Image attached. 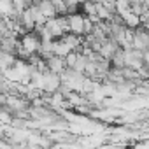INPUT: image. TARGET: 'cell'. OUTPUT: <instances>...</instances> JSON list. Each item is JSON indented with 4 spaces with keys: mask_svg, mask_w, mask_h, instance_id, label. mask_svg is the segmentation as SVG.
<instances>
[{
    "mask_svg": "<svg viewBox=\"0 0 149 149\" xmlns=\"http://www.w3.org/2000/svg\"><path fill=\"white\" fill-rule=\"evenodd\" d=\"M130 2H142V4H146V6H147V0H130Z\"/></svg>",
    "mask_w": 149,
    "mask_h": 149,
    "instance_id": "12",
    "label": "cell"
},
{
    "mask_svg": "<svg viewBox=\"0 0 149 149\" xmlns=\"http://www.w3.org/2000/svg\"><path fill=\"white\" fill-rule=\"evenodd\" d=\"M14 60H16V56H14L13 53H7V51H2V49H0V68H2V70L13 67V65H14Z\"/></svg>",
    "mask_w": 149,
    "mask_h": 149,
    "instance_id": "6",
    "label": "cell"
},
{
    "mask_svg": "<svg viewBox=\"0 0 149 149\" xmlns=\"http://www.w3.org/2000/svg\"><path fill=\"white\" fill-rule=\"evenodd\" d=\"M11 119H13V114L7 111V109H0V125H11Z\"/></svg>",
    "mask_w": 149,
    "mask_h": 149,
    "instance_id": "10",
    "label": "cell"
},
{
    "mask_svg": "<svg viewBox=\"0 0 149 149\" xmlns=\"http://www.w3.org/2000/svg\"><path fill=\"white\" fill-rule=\"evenodd\" d=\"M95 14L98 16V19H105V21H109L111 19V13H109V9L102 4V2H97L95 4Z\"/></svg>",
    "mask_w": 149,
    "mask_h": 149,
    "instance_id": "8",
    "label": "cell"
},
{
    "mask_svg": "<svg viewBox=\"0 0 149 149\" xmlns=\"http://www.w3.org/2000/svg\"><path fill=\"white\" fill-rule=\"evenodd\" d=\"M46 63H47L49 72H54V74H61V72L67 68L65 60H63L61 56H56V54H51V56L46 60Z\"/></svg>",
    "mask_w": 149,
    "mask_h": 149,
    "instance_id": "4",
    "label": "cell"
},
{
    "mask_svg": "<svg viewBox=\"0 0 149 149\" xmlns=\"http://www.w3.org/2000/svg\"><path fill=\"white\" fill-rule=\"evenodd\" d=\"M19 44H21L23 49H26L30 54H33V53H37L39 47H40V39H39V35L32 30V32H26L25 35L19 37Z\"/></svg>",
    "mask_w": 149,
    "mask_h": 149,
    "instance_id": "1",
    "label": "cell"
},
{
    "mask_svg": "<svg viewBox=\"0 0 149 149\" xmlns=\"http://www.w3.org/2000/svg\"><path fill=\"white\" fill-rule=\"evenodd\" d=\"M67 19H68V28L72 33L76 35H83V19H84V14L83 13H72V14H67Z\"/></svg>",
    "mask_w": 149,
    "mask_h": 149,
    "instance_id": "2",
    "label": "cell"
},
{
    "mask_svg": "<svg viewBox=\"0 0 149 149\" xmlns=\"http://www.w3.org/2000/svg\"><path fill=\"white\" fill-rule=\"evenodd\" d=\"M119 16H121V21H123V25H125V26H128V28H137V26L140 25V21H139V16H137V14H133L130 9H126V11L119 13Z\"/></svg>",
    "mask_w": 149,
    "mask_h": 149,
    "instance_id": "5",
    "label": "cell"
},
{
    "mask_svg": "<svg viewBox=\"0 0 149 149\" xmlns=\"http://www.w3.org/2000/svg\"><path fill=\"white\" fill-rule=\"evenodd\" d=\"M28 9H30V14H32V18H33V23H35V25H44V23H46V19H47V18L40 13V9H39L35 4H30V6H28Z\"/></svg>",
    "mask_w": 149,
    "mask_h": 149,
    "instance_id": "7",
    "label": "cell"
},
{
    "mask_svg": "<svg viewBox=\"0 0 149 149\" xmlns=\"http://www.w3.org/2000/svg\"><path fill=\"white\" fill-rule=\"evenodd\" d=\"M61 84V81H60V76L58 74H54V72H46L44 74V86H42V90L44 91H49V93H53V91H56L58 90V86Z\"/></svg>",
    "mask_w": 149,
    "mask_h": 149,
    "instance_id": "3",
    "label": "cell"
},
{
    "mask_svg": "<svg viewBox=\"0 0 149 149\" xmlns=\"http://www.w3.org/2000/svg\"><path fill=\"white\" fill-rule=\"evenodd\" d=\"M0 109H2V107H0Z\"/></svg>",
    "mask_w": 149,
    "mask_h": 149,
    "instance_id": "13",
    "label": "cell"
},
{
    "mask_svg": "<svg viewBox=\"0 0 149 149\" xmlns=\"http://www.w3.org/2000/svg\"><path fill=\"white\" fill-rule=\"evenodd\" d=\"M13 13H14L13 0H0V16L6 18V16H11Z\"/></svg>",
    "mask_w": 149,
    "mask_h": 149,
    "instance_id": "9",
    "label": "cell"
},
{
    "mask_svg": "<svg viewBox=\"0 0 149 149\" xmlns=\"http://www.w3.org/2000/svg\"><path fill=\"white\" fill-rule=\"evenodd\" d=\"M6 104V93H2V91H0V107H2Z\"/></svg>",
    "mask_w": 149,
    "mask_h": 149,
    "instance_id": "11",
    "label": "cell"
}]
</instances>
